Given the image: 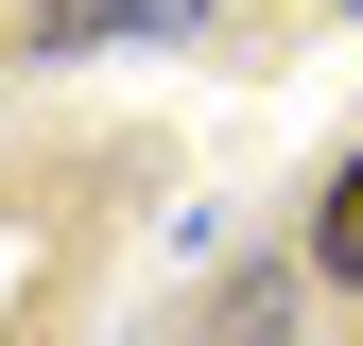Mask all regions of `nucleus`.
<instances>
[{
    "label": "nucleus",
    "instance_id": "obj_1",
    "mask_svg": "<svg viewBox=\"0 0 363 346\" xmlns=\"http://www.w3.org/2000/svg\"><path fill=\"white\" fill-rule=\"evenodd\" d=\"M173 18H191V0H35L52 52H86V35H173Z\"/></svg>",
    "mask_w": 363,
    "mask_h": 346
},
{
    "label": "nucleus",
    "instance_id": "obj_2",
    "mask_svg": "<svg viewBox=\"0 0 363 346\" xmlns=\"http://www.w3.org/2000/svg\"><path fill=\"white\" fill-rule=\"evenodd\" d=\"M311 260H329V277H363V156H346V191H329V225H311Z\"/></svg>",
    "mask_w": 363,
    "mask_h": 346
}]
</instances>
